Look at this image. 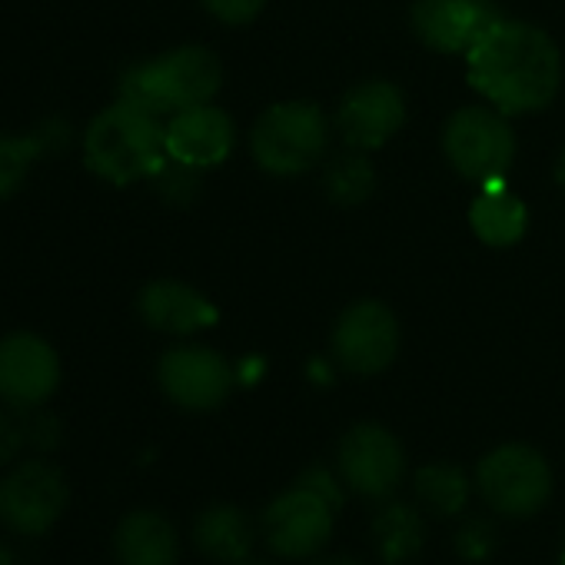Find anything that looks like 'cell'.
<instances>
[{
    "label": "cell",
    "mask_w": 565,
    "mask_h": 565,
    "mask_svg": "<svg viewBox=\"0 0 565 565\" xmlns=\"http://www.w3.org/2000/svg\"><path fill=\"white\" fill-rule=\"evenodd\" d=\"M469 84L499 114H532L555 100L562 57L548 34L532 24L499 18L466 54Z\"/></svg>",
    "instance_id": "obj_1"
},
{
    "label": "cell",
    "mask_w": 565,
    "mask_h": 565,
    "mask_svg": "<svg viewBox=\"0 0 565 565\" xmlns=\"http://www.w3.org/2000/svg\"><path fill=\"white\" fill-rule=\"evenodd\" d=\"M167 127L160 117L117 100L84 130V163L114 186L150 180L167 167Z\"/></svg>",
    "instance_id": "obj_2"
},
{
    "label": "cell",
    "mask_w": 565,
    "mask_h": 565,
    "mask_svg": "<svg viewBox=\"0 0 565 565\" xmlns=\"http://www.w3.org/2000/svg\"><path fill=\"white\" fill-rule=\"evenodd\" d=\"M223 84L220 61L206 47H177L153 61L130 64L120 77V100L153 117H173L210 104Z\"/></svg>",
    "instance_id": "obj_3"
},
{
    "label": "cell",
    "mask_w": 565,
    "mask_h": 565,
    "mask_svg": "<svg viewBox=\"0 0 565 565\" xmlns=\"http://www.w3.org/2000/svg\"><path fill=\"white\" fill-rule=\"evenodd\" d=\"M330 124L317 104L294 100V104H276L269 107L253 134H249V150L253 160L279 177H294L320 163L327 150Z\"/></svg>",
    "instance_id": "obj_4"
},
{
    "label": "cell",
    "mask_w": 565,
    "mask_h": 565,
    "mask_svg": "<svg viewBox=\"0 0 565 565\" xmlns=\"http://www.w3.org/2000/svg\"><path fill=\"white\" fill-rule=\"evenodd\" d=\"M476 489L499 515H535L552 495V469L532 446L505 443L479 459Z\"/></svg>",
    "instance_id": "obj_5"
},
{
    "label": "cell",
    "mask_w": 565,
    "mask_h": 565,
    "mask_svg": "<svg viewBox=\"0 0 565 565\" xmlns=\"http://www.w3.org/2000/svg\"><path fill=\"white\" fill-rule=\"evenodd\" d=\"M443 150L449 163L476 183H495L505 177L515 157V137L499 110L466 107L449 117L443 130Z\"/></svg>",
    "instance_id": "obj_6"
},
{
    "label": "cell",
    "mask_w": 565,
    "mask_h": 565,
    "mask_svg": "<svg viewBox=\"0 0 565 565\" xmlns=\"http://www.w3.org/2000/svg\"><path fill=\"white\" fill-rule=\"evenodd\" d=\"M71 486L51 462H24L0 482V519L18 535H44L64 515Z\"/></svg>",
    "instance_id": "obj_7"
},
{
    "label": "cell",
    "mask_w": 565,
    "mask_h": 565,
    "mask_svg": "<svg viewBox=\"0 0 565 565\" xmlns=\"http://www.w3.org/2000/svg\"><path fill=\"white\" fill-rule=\"evenodd\" d=\"M337 505L313 489L294 486L279 492L263 512V539L282 558H310L333 535Z\"/></svg>",
    "instance_id": "obj_8"
},
{
    "label": "cell",
    "mask_w": 565,
    "mask_h": 565,
    "mask_svg": "<svg viewBox=\"0 0 565 565\" xmlns=\"http://www.w3.org/2000/svg\"><path fill=\"white\" fill-rule=\"evenodd\" d=\"M160 390L170 403L190 413H206L226 403L236 376L230 363L206 347H173L157 363Z\"/></svg>",
    "instance_id": "obj_9"
},
{
    "label": "cell",
    "mask_w": 565,
    "mask_h": 565,
    "mask_svg": "<svg viewBox=\"0 0 565 565\" xmlns=\"http://www.w3.org/2000/svg\"><path fill=\"white\" fill-rule=\"evenodd\" d=\"M61 386L57 350L38 333H11L0 340V399L14 409L44 406Z\"/></svg>",
    "instance_id": "obj_10"
},
{
    "label": "cell",
    "mask_w": 565,
    "mask_h": 565,
    "mask_svg": "<svg viewBox=\"0 0 565 565\" xmlns=\"http://www.w3.org/2000/svg\"><path fill=\"white\" fill-rule=\"evenodd\" d=\"M337 459L343 482L366 499H386L399 486L406 469V452L399 439L376 423L353 426L343 436Z\"/></svg>",
    "instance_id": "obj_11"
},
{
    "label": "cell",
    "mask_w": 565,
    "mask_h": 565,
    "mask_svg": "<svg viewBox=\"0 0 565 565\" xmlns=\"http://www.w3.org/2000/svg\"><path fill=\"white\" fill-rule=\"evenodd\" d=\"M399 350V323L383 303L350 307L333 330V356L347 373L376 376L383 373Z\"/></svg>",
    "instance_id": "obj_12"
},
{
    "label": "cell",
    "mask_w": 565,
    "mask_h": 565,
    "mask_svg": "<svg viewBox=\"0 0 565 565\" xmlns=\"http://www.w3.org/2000/svg\"><path fill=\"white\" fill-rule=\"evenodd\" d=\"M499 21L489 0H416L413 31L439 54H469Z\"/></svg>",
    "instance_id": "obj_13"
},
{
    "label": "cell",
    "mask_w": 565,
    "mask_h": 565,
    "mask_svg": "<svg viewBox=\"0 0 565 565\" xmlns=\"http://www.w3.org/2000/svg\"><path fill=\"white\" fill-rule=\"evenodd\" d=\"M403 120H406L403 94L386 81H370V84L353 87L337 110L340 137L353 150L383 147L403 127Z\"/></svg>",
    "instance_id": "obj_14"
},
{
    "label": "cell",
    "mask_w": 565,
    "mask_h": 565,
    "mask_svg": "<svg viewBox=\"0 0 565 565\" xmlns=\"http://www.w3.org/2000/svg\"><path fill=\"white\" fill-rule=\"evenodd\" d=\"M233 140V120L210 104L186 107L167 120V157L190 170L220 167L230 157Z\"/></svg>",
    "instance_id": "obj_15"
},
{
    "label": "cell",
    "mask_w": 565,
    "mask_h": 565,
    "mask_svg": "<svg viewBox=\"0 0 565 565\" xmlns=\"http://www.w3.org/2000/svg\"><path fill=\"white\" fill-rule=\"evenodd\" d=\"M137 313L150 330L170 337H190L210 330L220 320L216 307L200 290L177 279H157L150 287H143L137 297Z\"/></svg>",
    "instance_id": "obj_16"
},
{
    "label": "cell",
    "mask_w": 565,
    "mask_h": 565,
    "mask_svg": "<svg viewBox=\"0 0 565 565\" xmlns=\"http://www.w3.org/2000/svg\"><path fill=\"white\" fill-rule=\"evenodd\" d=\"M114 548L120 565H177L180 539L163 512L137 509L117 525Z\"/></svg>",
    "instance_id": "obj_17"
},
{
    "label": "cell",
    "mask_w": 565,
    "mask_h": 565,
    "mask_svg": "<svg viewBox=\"0 0 565 565\" xmlns=\"http://www.w3.org/2000/svg\"><path fill=\"white\" fill-rule=\"evenodd\" d=\"M193 539L196 548L223 565H236L243 558H249L253 552V522L243 509L236 505H210L206 512H200L196 525H193Z\"/></svg>",
    "instance_id": "obj_18"
},
{
    "label": "cell",
    "mask_w": 565,
    "mask_h": 565,
    "mask_svg": "<svg viewBox=\"0 0 565 565\" xmlns=\"http://www.w3.org/2000/svg\"><path fill=\"white\" fill-rule=\"evenodd\" d=\"M469 223L472 233L489 243V246H515L525 236L529 226V210L519 196H512L502 180L486 183V190L472 200L469 206Z\"/></svg>",
    "instance_id": "obj_19"
},
{
    "label": "cell",
    "mask_w": 565,
    "mask_h": 565,
    "mask_svg": "<svg viewBox=\"0 0 565 565\" xmlns=\"http://www.w3.org/2000/svg\"><path fill=\"white\" fill-rule=\"evenodd\" d=\"M373 542L386 565H406L426 545V522L413 505L390 502L373 519Z\"/></svg>",
    "instance_id": "obj_20"
},
{
    "label": "cell",
    "mask_w": 565,
    "mask_h": 565,
    "mask_svg": "<svg viewBox=\"0 0 565 565\" xmlns=\"http://www.w3.org/2000/svg\"><path fill=\"white\" fill-rule=\"evenodd\" d=\"M416 495L436 515H456L469 502V479L452 462H429L416 472Z\"/></svg>",
    "instance_id": "obj_21"
},
{
    "label": "cell",
    "mask_w": 565,
    "mask_h": 565,
    "mask_svg": "<svg viewBox=\"0 0 565 565\" xmlns=\"http://www.w3.org/2000/svg\"><path fill=\"white\" fill-rule=\"evenodd\" d=\"M47 150L51 147H47L44 130H38V134H0V203L11 200L24 186L31 167Z\"/></svg>",
    "instance_id": "obj_22"
},
{
    "label": "cell",
    "mask_w": 565,
    "mask_h": 565,
    "mask_svg": "<svg viewBox=\"0 0 565 565\" xmlns=\"http://www.w3.org/2000/svg\"><path fill=\"white\" fill-rule=\"evenodd\" d=\"M376 173L370 167V160L360 153H340L330 167H327V193L337 203H363L373 193Z\"/></svg>",
    "instance_id": "obj_23"
},
{
    "label": "cell",
    "mask_w": 565,
    "mask_h": 565,
    "mask_svg": "<svg viewBox=\"0 0 565 565\" xmlns=\"http://www.w3.org/2000/svg\"><path fill=\"white\" fill-rule=\"evenodd\" d=\"M492 548H495V529H492V522H486V519H469V522H462V529L456 532V552H459L462 558H469V562L489 558Z\"/></svg>",
    "instance_id": "obj_24"
},
{
    "label": "cell",
    "mask_w": 565,
    "mask_h": 565,
    "mask_svg": "<svg viewBox=\"0 0 565 565\" xmlns=\"http://www.w3.org/2000/svg\"><path fill=\"white\" fill-rule=\"evenodd\" d=\"M196 173H200V170H190V167H183V163L167 160V167H163L153 180H157V186H160V193H163L167 200L186 203V200L196 193Z\"/></svg>",
    "instance_id": "obj_25"
},
{
    "label": "cell",
    "mask_w": 565,
    "mask_h": 565,
    "mask_svg": "<svg viewBox=\"0 0 565 565\" xmlns=\"http://www.w3.org/2000/svg\"><path fill=\"white\" fill-rule=\"evenodd\" d=\"M200 4L223 24H246L259 14L266 0H200Z\"/></svg>",
    "instance_id": "obj_26"
},
{
    "label": "cell",
    "mask_w": 565,
    "mask_h": 565,
    "mask_svg": "<svg viewBox=\"0 0 565 565\" xmlns=\"http://www.w3.org/2000/svg\"><path fill=\"white\" fill-rule=\"evenodd\" d=\"M24 443H28L24 423H21L18 416H11V413L0 409V466H8V462L18 456V449H21Z\"/></svg>",
    "instance_id": "obj_27"
},
{
    "label": "cell",
    "mask_w": 565,
    "mask_h": 565,
    "mask_svg": "<svg viewBox=\"0 0 565 565\" xmlns=\"http://www.w3.org/2000/svg\"><path fill=\"white\" fill-rule=\"evenodd\" d=\"M24 429H28V443H34V446L44 449V452L57 449V443H61V423H57V416H51V413L34 416L31 423H24Z\"/></svg>",
    "instance_id": "obj_28"
},
{
    "label": "cell",
    "mask_w": 565,
    "mask_h": 565,
    "mask_svg": "<svg viewBox=\"0 0 565 565\" xmlns=\"http://www.w3.org/2000/svg\"><path fill=\"white\" fill-rule=\"evenodd\" d=\"M297 486H303V489H313L317 495H323L327 502H333L337 509H340V502H343V495H340V482L327 472V469H320V466H313V469H307L300 479H297Z\"/></svg>",
    "instance_id": "obj_29"
},
{
    "label": "cell",
    "mask_w": 565,
    "mask_h": 565,
    "mask_svg": "<svg viewBox=\"0 0 565 565\" xmlns=\"http://www.w3.org/2000/svg\"><path fill=\"white\" fill-rule=\"evenodd\" d=\"M317 565H360V562L350 558V555H327V558H320Z\"/></svg>",
    "instance_id": "obj_30"
},
{
    "label": "cell",
    "mask_w": 565,
    "mask_h": 565,
    "mask_svg": "<svg viewBox=\"0 0 565 565\" xmlns=\"http://www.w3.org/2000/svg\"><path fill=\"white\" fill-rule=\"evenodd\" d=\"M0 565H18V562H14V552H11L8 545H0Z\"/></svg>",
    "instance_id": "obj_31"
},
{
    "label": "cell",
    "mask_w": 565,
    "mask_h": 565,
    "mask_svg": "<svg viewBox=\"0 0 565 565\" xmlns=\"http://www.w3.org/2000/svg\"><path fill=\"white\" fill-rule=\"evenodd\" d=\"M555 177H558V183H562V190H565V150H562V157H558V170H555Z\"/></svg>",
    "instance_id": "obj_32"
},
{
    "label": "cell",
    "mask_w": 565,
    "mask_h": 565,
    "mask_svg": "<svg viewBox=\"0 0 565 565\" xmlns=\"http://www.w3.org/2000/svg\"><path fill=\"white\" fill-rule=\"evenodd\" d=\"M236 565H266V562H249V558H243V562H236Z\"/></svg>",
    "instance_id": "obj_33"
},
{
    "label": "cell",
    "mask_w": 565,
    "mask_h": 565,
    "mask_svg": "<svg viewBox=\"0 0 565 565\" xmlns=\"http://www.w3.org/2000/svg\"><path fill=\"white\" fill-rule=\"evenodd\" d=\"M562 565H565V548H562Z\"/></svg>",
    "instance_id": "obj_34"
}]
</instances>
